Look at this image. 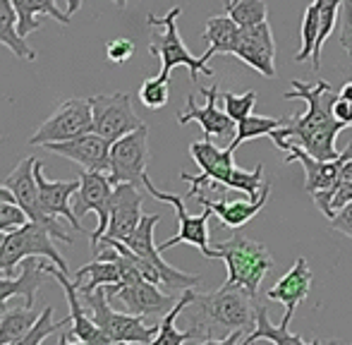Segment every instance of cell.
Wrapping results in <instances>:
<instances>
[{
  "instance_id": "1",
  "label": "cell",
  "mask_w": 352,
  "mask_h": 345,
  "mask_svg": "<svg viewBox=\"0 0 352 345\" xmlns=\"http://www.w3.org/2000/svg\"><path fill=\"white\" fill-rule=\"evenodd\" d=\"M283 98L285 101H305L307 111L292 113L280 127L271 132L269 137L274 140V144L280 149L285 142H292V144H300L314 159H336L340 154L336 149V140L345 130V125L333 115V103L338 93L331 89L329 82L319 80L316 85H307V82L295 80L292 89L283 93Z\"/></svg>"
},
{
  "instance_id": "2",
  "label": "cell",
  "mask_w": 352,
  "mask_h": 345,
  "mask_svg": "<svg viewBox=\"0 0 352 345\" xmlns=\"http://www.w3.org/2000/svg\"><path fill=\"white\" fill-rule=\"evenodd\" d=\"M185 317L192 341L242 343L256 324V298L242 285H221L213 293H197Z\"/></svg>"
},
{
  "instance_id": "3",
  "label": "cell",
  "mask_w": 352,
  "mask_h": 345,
  "mask_svg": "<svg viewBox=\"0 0 352 345\" xmlns=\"http://www.w3.org/2000/svg\"><path fill=\"white\" fill-rule=\"evenodd\" d=\"M190 154L195 164L199 166V175H190V172H180V180L190 182V197L197 192H216V190H237L250 199H256L264 190V166H256L254 170H242L235 166L232 154L235 151L230 146L218 149L211 140H201L190 144Z\"/></svg>"
},
{
  "instance_id": "4",
  "label": "cell",
  "mask_w": 352,
  "mask_h": 345,
  "mask_svg": "<svg viewBox=\"0 0 352 345\" xmlns=\"http://www.w3.org/2000/svg\"><path fill=\"white\" fill-rule=\"evenodd\" d=\"M211 249V259L226 261L228 278L223 285H242L254 298H259L261 280L274 269V257H271L269 247L256 240H250L237 228L228 240L213 243Z\"/></svg>"
},
{
  "instance_id": "5",
  "label": "cell",
  "mask_w": 352,
  "mask_h": 345,
  "mask_svg": "<svg viewBox=\"0 0 352 345\" xmlns=\"http://www.w3.org/2000/svg\"><path fill=\"white\" fill-rule=\"evenodd\" d=\"M182 14V8H170L163 17H156V14H148L146 17V24L148 27H161L163 32L153 34L151 36V43H148V53L156 56L161 60V72L158 77L163 80H170V72L175 67L185 65L190 70V77L192 82H197L199 75H206V77H216V72L209 67V60H204V56L197 58L190 53V48L182 43L180 38V32H177V17Z\"/></svg>"
},
{
  "instance_id": "6",
  "label": "cell",
  "mask_w": 352,
  "mask_h": 345,
  "mask_svg": "<svg viewBox=\"0 0 352 345\" xmlns=\"http://www.w3.org/2000/svg\"><path fill=\"white\" fill-rule=\"evenodd\" d=\"M79 298H82L89 317L106 333L108 343H153V338H156L158 324L146 326L144 317H137V314L130 312H116L108 304L111 298L106 293V285H101L89 295H79Z\"/></svg>"
},
{
  "instance_id": "7",
  "label": "cell",
  "mask_w": 352,
  "mask_h": 345,
  "mask_svg": "<svg viewBox=\"0 0 352 345\" xmlns=\"http://www.w3.org/2000/svg\"><path fill=\"white\" fill-rule=\"evenodd\" d=\"M280 151H285V164H300L305 168V192H309V197L314 199V204L319 206L321 214H329V201L333 190L340 185V170H343V164L348 159H352V142L340 151L336 159L331 161H321L314 159L311 154H307L300 144H292V142H285L280 146Z\"/></svg>"
},
{
  "instance_id": "8",
  "label": "cell",
  "mask_w": 352,
  "mask_h": 345,
  "mask_svg": "<svg viewBox=\"0 0 352 345\" xmlns=\"http://www.w3.org/2000/svg\"><path fill=\"white\" fill-rule=\"evenodd\" d=\"M27 257H46L58 269L67 271V261L53 245V235L46 225L36 221H27L24 225H17L5 235V243L0 247V274H8L19 266Z\"/></svg>"
},
{
  "instance_id": "9",
  "label": "cell",
  "mask_w": 352,
  "mask_h": 345,
  "mask_svg": "<svg viewBox=\"0 0 352 345\" xmlns=\"http://www.w3.org/2000/svg\"><path fill=\"white\" fill-rule=\"evenodd\" d=\"M158 221H161L158 214H144L140 225H137L122 243L135 254H140V257H144L156 266L158 276H161V288H166L168 293H182V290H187V288H197V285L201 283V276L187 274V271H180V269H175V266H170L163 259V252L158 249V245L153 243V228L158 225Z\"/></svg>"
},
{
  "instance_id": "10",
  "label": "cell",
  "mask_w": 352,
  "mask_h": 345,
  "mask_svg": "<svg viewBox=\"0 0 352 345\" xmlns=\"http://www.w3.org/2000/svg\"><path fill=\"white\" fill-rule=\"evenodd\" d=\"M144 190L148 192V194L153 197V199L158 201H166V204H170L173 209H175V219H177V233L173 235V238H168L166 243L158 245V249L161 252H166V249L175 247V245H195L197 249H199L201 254H204L206 259H211V243H209V219L213 211L209 206H204V211H201L199 216H192L187 214L185 209V197L180 194H170V192H163L158 190L156 185L151 182V177L146 175V180H144Z\"/></svg>"
},
{
  "instance_id": "11",
  "label": "cell",
  "mask_w": 352,
  "mask_h": 345,
  "mask_svg": "<svg viewBox=\"0 0 352 345\" xmlns=\"http://www.w3.org/2000/svg\"><path fill=\"white\" fill-rule=\"evenodd\" d=\"M34 164H36V159H32V156L19 161V164L8 172L3 185L14 194V201L22 206L29 221H36V223L46 225L56 240H60V243H65V245H72V238L65 233V228L58 223L56 216L43 211L41 197H38V182H36V175H34Z\"/></svg>"
},
{
  "instance_id": "12",
  "label": "cell",
  "mask_w": 352,
  "mask_h": 345,
  "mask_svg": "<svg viewBox=\"0 0 352 345\" xmlns=\"http://www.w3.org/2000/svg\"><path fill=\"white\" fill-rule=\"evenodd\" d=\"M94 130V113L89 98H67L53 111L46 122L38 125V130L29 137V144L46 146L51 142H67L84 132Z\"/></svg>"
},
{
  "instance_id": "13",
  "label": "cell",
  "mask_w": 352,
  "mask_h": 345,
  "mask_svg": "<svg viewBox=\"0 0 352 345\" xmlns=\"http://www.w3.org/2000/svg\"><path fill=\"white\" fill-rule=\"evenodd\" d=\"M94 113V130L101 137H106L108 142H116L120 137L135 132L137 127H142V118L135 113L132 106V96L127 91L118 93H94L89 96Z\"/></svg>"
},
{
  "instance_id": "14",
  "label": "cell",
  "mask_w": 352,
  "mask_h": 345,
  "mask_svg": "<svg viewBox=\"0 0 352 345\" xmlns=\"http://www.w3.org/2000/svg\"><path fill=\"white\" fill-rule=\"evenodd\" d=\"M148 168V127L142 125L135 132L120 137L111 144V177L113 185L118 182H132V185L142 187L146 180Z\"/></svg>"
},
{
  "instance_id": "15",
  "label": "cell",
  "mask_w": 352,
  "mask_h": 345,
  "mask_svg": "<svg viewBox=\"0 0 352 345\" xmlns=\"http://www.w3.org/2000/svg\"><path fill=\"white\" fill-rule=\"evenodd\" d=\"M111 192H113V182L108 177V172L103 170H84L79 175V190L74 192L77 201H74V214L82 219V216L96 214V230L89 235V245L96 252L98 243L106 235L108 230V221H111Z\"/></svg>"
},
{
  "instance_id": "16",
  "label": "cell",
  "mask_w": 352,
  "mask_h": 345,
  "mask_svg": "<svg viewBox=\"0 0 352 345\" xmlns=\"http://www.w3.org/2000/svg\"><path fill=\"white\" fill-rule=\"evenodd\" d=\"M106 293L111 300H120L125 312L137 314V317H163L173 309V304L177 302L173 293H163L161 285L151 283L144 276L135 280L118 285H106Z\"/></svg>"
},
{
  "instance_id": "17",
  "label": "cell",
  "mask_w": 352,
  "mask_h": 345,
  "mask_svg": "<svg viewBox=\"0 0 352 345\" xmlns=\"http://www.w3.org/2000/svg\"><path fill=\"white\" fill-rule=\"evenodd\" d=\"M199 93L206 96L204 106H197L195 96H187V103L180 113H177V122L180 125H187V122H199L201 130H204L206 140H230L235 137L237 122L228 115L226 111L218 108V98H221V87H218V80L213 82L211 87H199Z\"/></svg>"
},
{
  "instance_id": "18",
  "label": "cell",
  "mask_w": 352,
  "mask_h": 345,
  "mask_svg": "<svg viewBox=\"0 0 352 345\" xmlns=\"http://www.w3.org/2000/svg\"><path fill=\"white\" fill-rule=\"evenodd\" d=\"M46 271L48 276L58 280L65 290V298H67V304H70V319H72V331L70 333H63L60 336V343H87V345H106L108 338L101 329L96 326L91 317H89L87 307H84L82 298H79V288L74 283V278L67 276V271L58 269L56 264H48L46 261Z\"/></svg>"
},
{
  "instance_id": "19",
  "label": "cell",
  "mask_w": 352,
  "mask_h": 345,
  "mask_svg": "<svg viewBox=\"0 0 352 345\" xmlns=\"http://www.w3.org/2000/svg\"><path fill=\"white\" fill-rule=\"evenodd\" d=\"M232 56L240 63L250 65L252 70H256L266 80L276 77V41L274 32H271L269 19L254 27H245L237 38V46L232 51Z\"/></svg>"
},
{
  "instance_id": "20",
  "label": "cell",
  "mask_w": 352,
  "mask_h": 345,
  "mask_svg": "<svg viewBox=\"0 0 352 345\" xmlns=\"http://www.w3.org/2000/svg\"><path fill=\"white\" fill-rule=\"evenodd\" d=\"M111 144L106 137H101L96 130L84 132L79 137H72L67 142H51L43 149L58 154L63 159H70L79 164L84 170H111Z\"/></svg>"
},
{
  "instance_id": "21",
  "label": "cell",
  "mask_w": 352,
  "mask_h": 345,
  "mask_svg": "<svg viewBox=\"0 0 352 345\" xmlns=\"http://www.w3.org/2000/svg\"><path fill=\"white\" fill-rule=\"evenodd\" d=\"M142 201H144V192L142 187L132 185V182H118L113 185L111 192V221H108V230L103 238H113V240H125L132 230L140 225L142 221Z\"/></svg>"
},
{
  "instance_id": "22",
  "label": "cell",
  "mask_w": 352,
  "mask_h": 345,
  "mask_svg": "<svg viewBox=\"0 0 352 345\" xmlns=\"http://www.w3.org/2000/svg\"><path fill=\"white\" fill-rule=\"evenodd\" d=\"M311 280H314V276H311V269H309V264H307V259L297 257L292 261L290 269L276 280L274 288L266 293V298L274 300V302H283V307H285L280 326L290 324L295 309L307 300V295H309V290H311Z\"/></svg>"
},
{
  "instance_id": "23",
  "label": "cell",
  "mask_w": 352,
  "mask_h": 345,
  "mask_svg": "<svg viewBox=\"0 0 352 345\" xmlns=\"http://www.w3.org/2000/svg\"><path fill=\"white\" fill-rule=\"evenodd\" d=\"M34 175L38 182V197H41V206L46 214L51 216H63L72 223L74 230H84L79 216L74 214V206H70V197L79 190V177L77 180H46L43 175V164L36 159L34 164Z\"/></svg>"
},
{
  "instance_id": "24",
  "label": "cell",
  "mask_w": 352,
  "mask_h": 345,
  "mask_svg": "<svg viewBox=\"0 0 352 345\" xmlns=\"http://www.w3.org/2000/svg\"><path fill=\"white\" fill-rule=\"evenodd\" d=\"M269 192H271V182H266L264 190H261V194L256 197V199H250V197H247V199H235V201L232 199H209L206 192H197L192 199H197L201 206H209L213 214L221 219L223 225L237 230L264 209L266 201H269Z\"/></svg>"
},
{
  "instance_id": "25",
  "label": "cell",
  "mask_w": 352,
  "mask_h": 345,
  "mask_svg": "<svg viewBox=\"0 0 352 345\" xmlns=\"http://www.w3.org/2000/svg\"><path fill=\"white\" fill-rule=\"evenodd\" d=\"M46 261H36V257H27L19 264V276L10 278L8 274L0 276V304H8L10 298H24L27 307H34L38 288L46 280Z\"/></svg>"
},
{
  "instance_id": "26",
  "label": "cell",
  "mask_w": 352,
  "mask_h": 345,
  "mask_svg": "<svg viewBox=\"0 0 352 345\" xmlns=\"http://www.w3.org/2000/svg\"><path fill=\"white\" fill-rule=\"evenodd\" d=\"M12 5H14V12H17V32L24 38L41 29L43 22L38 17H53L60 24H70L72 17V14L58 10L56 0H12Z\"/></svg>"
},
{
  "instance_id": "27",
  "label": "cell",
  "mask_w": 352,
  "mask_h": 345,
  "mask_svg": "<svg viewBox=\"0 0 352 345\" xmlns=\"http://www.w3.org/2000/svg\"><path fill=\"white\" fill-rule=\"evenodd\" d=\"M242 27L230 17V14H213L206 19L204 27V38L209 43L204 53V60H211L213 56H232L237 46V38H240Z\"/></svg>"
},
{
  "instance_id": "28",
  "label": "cell",
  "mask_w": 352,
  "mask_h": 345,
  "mask_svg": "<svg viewBox=\"0 0 352 345\" xmlns=\"http://www.w3.org/2000/svg\"><path fill=\"white\" fill-rule=\"evenodd\" d=\"M256 341H271L276 345H309L302 336L287 331V326H274L269 319V307L256 298V324L245 338H242V345H252Z\"/></svg>"
},
{
  "instance_id": "29",
  "label": "cell",
  "mask_w": 352,
  "mask_h": 345,
  "mask_svg": "<svg viewBox=\"0 0 352 345\" xmlns=\"http://www.w3.org/2000/svg\"><path fill=\"white\" fill-rule=\"evenodd\" d=\"M0 43L22 60L34 63L38 53L27 43V38L17 32V12L12 0H0Z\"/></svg>"
},
{
  "instance_id": "30",
  "label": "cell",
  "mask_w": 352,
  "mask_h": 345,
  "mask_svg": "<svg viewBox=\"0 0 352 345\" xmlns=\"http://www.w3.org/2000/svg\"><path fill=\"white\" fill-rule=\"evenodd\" d=\"M195 295H197L195 288L182 290L180 298H177V302L173 304L170 312L163 314L161 324H158V333H156V338H153V345H182V343L192 341L190 331H177L175 322H177V317H180V314L185 312L187 304H190L192 300H195Z\"/></svg>"
},
{
  "instance_id": "31",
  "label": "cell",
  "mask_w": 352,
  "mask_h": 345,
  "mask_svg": "<svg viewBox=\"0 0 352 345\" xmlns=\"http://www.w3.org/2000/svg\"><path fill=\"white\" fill-rule=\"evenodd\" d=\"M38 319V312L34 307H8L0 317V345L22 343V338L29 333L34 322Z\"/></svg>"
},
{
  "instance_id": "32",
  "label": "cell",
  "mask_w": 352,
  "mask_h": 345,
  "mask_svg": "<svg viewBox=\"0 0 352 345\" xmlns=\"http://www.w3.org/2000/svg\"><path fill=\"white\" fill-rule=\"evenodd\" d=\"M285 120L280 118H264V115H247L245 120L237 122V130H235V137L230 140V149L235 151L237 146H242L245 142L250 140H259V137H269L276 127H280Z\"/></svg>"
},
{
  "instance_id": "33",
  "label": "cell",
  "mask_w": 352,
  "mask_h": 345,
  "mask_svg": "<svg viewBox=\"0 0 352 345\" xmlns=\"http://www.w3.org/2000/svg\"><path fill=\"white\" fill-rule=\"evenodd\" d=\"M226 14H230L242 29L254 27L269 19V5L266 0H226L223 3Z\"/></svg>"
},
{
  "instance_id": "34",
  "label": "cell",
  "mask_w": 352,
  "mask_h": 345,
  "mask_svg": "<svg viewBox=\"0 0 352 345\" xmlns=\"http://www.w3.org/2000/svg\"><path fill=\"white\" fill-rule=\"evenodd\" d=\"M340 19V0H319V36H316V46L311 53V67L314 72L321 70V48H324L326 38L336 29V22Z\"/></svg>"
},
{
  "instance_id": "35",
  "label": "cell",
  "mask_w": 352,
  "mask_h": 345,
  "mask_svg": "<svg viewBox=\"0 0 352 345\" xmlns=\"http://www.w3.org/2000/svg\"><path fill=\"white\" fill-rule=\"evenodd\" d=\"M316 36H319V0H311L309 8L305 10L300 27V51L295 53V63L311 60V53L316 46Z\"/></svg>"
},
{
  "instance_id": "36",
  "label": "cell",
  "mask_w": 352,
  "mask_h": 345,
  "mask_svg": "<svg viewBox=\"0 0 352 345\" xmlns=\"http://www.w3.org/2000/svg\"><path fill=\"white\" fill-rule=\"evenodd\" d=\"M72 324V319H63V322H53V307H43V312L38 314V319L34 322V326L29 329V333L22 338L19 345H38L43 343L48 336H53L56 331H63V329Z\"/></svg>"
},
{
  "instance_id": "37",
  "label": "cell",
  "mask_w": 352,
  "mask_h": 345,
  "mask_svg": "<svg viewBox=\"0 0 352 345\" xmlns=\"http://www.w3.org/2000/svg\"><path fill=\"white\" fill-rule=\"evenodd\" d=\"M137 96H140L142 106H146L148 111H158V108H163L168 103V96H170V80H163V77L144 80Z\"/></svg>"
},
{
  "instance_id": "38",
  "label": "cell",
  "mask_w": 352,
  "mask_h": 345,
  "mask_svg": "<svg viewBox=\"0 0 352 345\" xmlns=\"http://www.w3.org/2000/svg\"><path fill=\"white\" fill-rule=\"evenodd\" d=\"M221 101H223V111L232 118L235 122L245 120L247 115H252L256 106V91L250 89L245 93H232V91H221Z\"/></svg>"
},
{
  "instance_id": "39",
  "label": "cell",
  "mask_w": 352,
  "mask_h": 345,
  "mask_svg": "<svg viewBox=\"0 0 352 345\" xmlns=\"http://www.w3.org/2000/svg\"><path fill=\"white\" fill-rule=\"evenodd\" d=\"M27 221V214L17 201H0V230L3 233L10 228H17V225H24Z\"/></svg>"
},
{
  "instance_id": "40",
  "label": "cell",
  "mask_w": 352,
  "mask_h": 345,
  "mask_svg": "<svg viewBox=\"0 0 352 345\" xmlns=\"http://www.w3.org/2000/svg\"><path fill=\"white\" fill-rule=\"evenodd\" d=\"M135 56V43L130 41V38H113V41L106 43V58L111 63H116V65H122V63H127L130 58Z\"/></svg>"
},
{
  "instance_id": "41",
  "label": "cell",
  "mask_w": 352,
  "mask_h": 345,
  "mask_svg": "<svg viewBox=\"0 0 352 345\" xmlns=\"http://www.w3.org/2000/svg\"><path fill=\"white\" fill-rule=\"evenodd\" d=\"M338 41L352 58V0H340V32Z\"/></svg>"
},
{
  "instance_id": "42",
  "label": "cell",
  "mask_w": 352,
  "mask_h": 345,
  "mask_svg": "<svg viewBox=\"0 0 352 345\" xmlns=\"http://www.w3.org/2000/svg\"><path fill=\"white\" fill-rule=\"evenodd\" d=\"M348 201H352V180H343L338 187L333 190V194H331V201H329V214H326V219H333L336 211L340 209V206H345Z\"/></svg>"
},
{
  "instance_id": "43",
  "label": "cell",
  "mask_w": 352,
  "mask_h": 345,
  "mask_svg": "<svg viewBox=\"0 0 352 345\" xmlns=\"http://www.w3.org/2000/svg\"><path fill=\"white\" fill-rule=\"evenodd\" d=\"M331 223V230H338V233L348 235L352 240V201H348L345 206H340L338 211H336L333 219H329Z\"/></svg>"
},
{
  "instance_id": "44",
  "label": "cell",
  "mask_w": 352,
  "mask_h": 345,
  "mask_svg": "<svg viewBox=\"0 0 352 345\" xmlns=\"http://www.w3.org/2000/svg\"><path fill=\"white\" fill-rule=\"evenodd\" d=\"M333 115L338 118L345 127H350L352 125V101H348V98H343L338 93V98H336V103H333Z\"/></svg>"
},
{
  "instance_id": "45",
  "label": "cell",
  "mask_w": 352,
  "mask_h": 345,
  "mask_svg": "<svg viewBox=\"0 0 352 345\" xmlns=\"http://www.w3.org/2000/svg\"><path fill=\"white\" fill-rule=\"evenodd\" d=\"M0 201H14V194L5 185H0Z\"/></svg>"
},
{
  "instance_id": "46",
  "label": "cell",
  "mask_w": 352,
  "mask_h": 345,
  "mask_svg": "<svg viewBox=\"0 0 352 345\" xmlns=\"http://www.w3.org/2000/svg\"><path fill=\"white\" fill-rule=\"evenodd\" d=\"M79 8H82V0H67V14L79 12Z\"/></svg>"
},
{
  "instance_id": "47",
  "label": "cell",
  "mask_w": 352,
  "mask_h": 345,
  "mask_svg": "<svg viewBox=\"0 0 352 345\" xmlns=\"http://www.w3.org/2000/svg\"><path fill=\"white\" fill-rule=\"evenodd\" d=\"M340 96L348 98V101H352V82H348V85H343V89H340Z\"/></svg>"
},
{
  "instance_id": "48",
  "label": "cell",
  "mask_w": 352,
  "mask_h": 345,
  "mask_svg": "<svg viewBox=\"0 0 352 345\" xmlns=\"http://www.w3.org/2000/svg\"><path fill=\"white\" fill-rule=\"evenodd\" d=\"M111 3H116L120 10H122V8H127V0H111Z\"/></svg>"
},
{
  "instance_id": "49",
  "label": "cell",
  "mask_w": 352,
  "mask_h": 345,
  "mask_svg": "<svg viewBox=\"0 0 352 345\" xmlns=\"http://www.w3.org/2000/svg\"><path fill=\"white\" fill-rule=\"evenodd\" d=\"M5 235H8V233H3V230H0V247H3V243H5Z\"/></svg>"
}]
</instances>
